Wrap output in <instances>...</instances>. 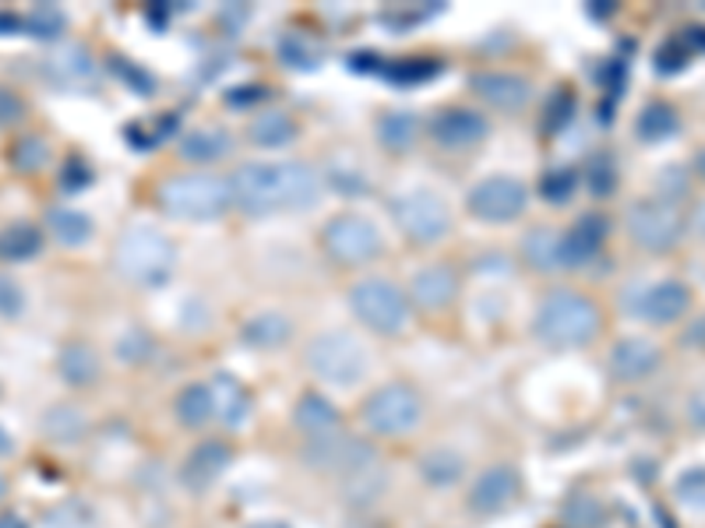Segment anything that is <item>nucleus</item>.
<instances>
[{
    "mask_svg": "<svg viewBox=\"0 0 705 528\" xmlns=\"http://www.w3.org/2000/svg\"><path fill=\"white\" fill-rule=\"evenodd\" d=\"M92 75H96V64L81 46H67L46 60V78L57 81L60 89H78V85H86Z\"/></svg>",
    "mask_w": 705,
    "mask_h": 528,
    "instance_id": "aec40b11",
    "label": "nucleus"
},
{
    "mask_svg": "<svg viewBox=\"0 0 705 528\" xmlns=\"http://www.w3.org/2000/svg\"><path fill=\"white\" fill-rule=\"evenodd\" d=\"M226 462H230V448L220 445V440H209V445H201L188 454V462H183V480H188L194 490H201L226 469Z\"/></svg>",
    "mask_w": 705,
    "mask_h": 528,
    "instance_id": "4be33fe9",
    "label": "nucleus"
},
{
    "mask_svg": "<svg viewBox=\"0 0 705 528\" xmlns=\"http://www.w3.org/2000/svg\"><path fill=\"white\" fill-rule=\"evenodd\" d=\"M46 229L64 247H81L92 240V218L78 209H54L46 215Z\"/></svg>",
    "mask_w": 705,
    "mask_h": 528,
    "instance_id": "b1692460",
    "label": "nucleus"
},
{
    "mask_svg": "<svg viewBox=\"0 0 705 528\" xmlns=\"http://www.w3.org/2000/svg\"><path fill=\"white\" fill-rule=\"evenodd\" d=\"M0 528H29V525H25V518L14 515V510H4V515H0Z\"/></svg>",
    "mask_w": 705,
    "mask_h": 528,
    "instance_id": "09e8293b",
    "label": "nucleus"
},
{
    "mask_svg": "<svg viewBox=\"0 0 705 528\" xmlns=\"http://www.w3.org/2000/svg\"><path fill=\"white\" fill-rule=\"evenodd\" d=\"M212 408H215V419H223L226 427H240L250 413V402H247V391L240 387V381H233L230 373H220L212 384Z\"/></svg>",
    "mask_w": 705,
    "mask_h": 528,
    "instance_id": "412c9836",
    "label": "nucleus"
},
{
    "mask_svg": "<svg viewBox=\"0 0 705 528\" xmlns=\"http://www.w3.org/2000/svg\"><path fill=\"white\" fill-rule=\"evenodd\" d=\"M14 451V440H11V434L0 427V458H8Z\"/></svg>",
    "mask_w": 705,
    "mask_h": 528,
    "instance_id": "8fccbe9b",
    "label": "nucleus"
},
{
    "mask_svg": "<svg viewBox=\"0 0 705 528\" xmlns=\"http://www.w3.org/2000/svg\"><path fill=\"white\" fill-rule=\"evenodd\" d=\"M459 293V279L448 265H427L424 271H416L413 279V300L427 311H441Z\"/></svg>",
    "mask_w": 705,
    "mask_h": 528,
    "instance_id": "f3484780",
    "label": "nucleus"
},
{
    "mask_svg": "<svg viewBox=\"0 0 705 528\" xmlns=\"http://www.w3.org/2000/svg\"><path fill=\"white\" fill-rule=\"evenodd\" d=\"M684 346H705V321H698V325L684 335Z\"/></svg>",
    "mask_w": 705,
    "mask_h": 528,
    "instance_id": "de8ad7c7",
    "label": "nucleus"
},
{
    "mask_svg": "<svg viewBox=\"0 0 705 528\" xmlns=\"http://www.w3.org/2000/svg\"><path fill=\"white\" fill-rule=\"evenodd\" d=\"M322 240H325V250L332 254V258L343 261V265H363L381 250L378 229L360 215H335L325 226Z\"/></svg>",
    "mask_w": 705,
    "mask_h": 528,
    "instance_id": "9d476101",
    "label": "nucleus"
},
{
    "mask_svg": "<svg viewBox=\"0 0 705 528\" xmlns=\"http://www.w3.org/2000/svg\"><path fill=\"white\" fill-rule=\"evenodd\" d=\"M163 209L177 215V218H220L230 204V183L209 173H194V177H174L163 183L159 191Z\"/></svg>",
    "mask_w": 705,
    "mask_h": 528,
    "instance_id": "20e7f679",
    "label": "nucleus"
},
{
    "mask_svg": "<svg viewBox=\"0 0 705 528\" xmlns=\"http://www.w3.org/2000/svg\"><path fill=\"white\" fill-rule=\"evenodd\" d=\"M233 204L244 212L261 215L276 209H311L322 194V180L307 162H247L230 180Z\"/></svg>",
    "mask_w": 705,
    "mask_h": 528,
    "instance_id": "f257e3e1",
    "label": "nucleus"
},
{
    "mask_svg": "<svg viewBox=\"0 0 705 528\" xmlns=\"http://www.w3.org/2000/svg\"><path fill=\"white\" fill-rule=\"evenodd\" d=\"M60 378L67 384H92L99 378V356L86 342H71L60 352Z\"/></svg>",
    "mask_w": 705,
    "mask_h": 528,
    "instance_id": "a878e982",
    "label": "nucleus"
},
{
    "mask_svg": "<svg viewBox=\"0 0 705 528\" xmlns=\"http://www.w3.org/2000/svg\"><path fill=\"white\" fill-rule=\"evenodd\" d=\"M293 121L287 113H261L255 124H250V138H255V145L261 148H282V145H290L293 142Z\"/></svg>",
    "mask_w": 705,
    "mask_h": 528,
    "instance_id": "c756f323",
    "label": "nucleus"
},
{
    "mask_svg": "<svg viewBox=\"0 0 705 528\" xmlns=\"http://www.w3.org/2000/svg\"><path fill=\"white\" fill-rule=\"evenodd\" d=\"M536 332L550 346H585L600 332V311L582 293H550L536 311Z\"/></svg>",
    "mask_w": 705,
    "mask_h": 528,
    "instance_id": "7ed1b4c3",
    "label": "nucleus"
},
{
    "mask_svg": "<svg viewBox=\"0 0 705 528\" xmlns=\"http://www.w3.org/2000/svg\"><path fill=\"white\" fill-rule=\"evenodd\" d=\"M575 173L572 169H553V173L544 180V194L550 198V201H568V194L575 191Z\"/></svg>",
    "mask_w": 705,
    "mask_h": 528,
    "instance_id": "4c0bfd02",
    "label": "nucleus"
},
{
    "mask_svg": "<svg viewBox=\"0 0 705 528\" xmlns=\"http://www.w3.org/2000/svg\"><path fill=\"white\" fill-rule=\"evenodd\" d=\"M590 183H593V194H611L614 191V166H611V159H596L593 162Z\"/></svg>",
    "mask_w": 705,
    "mask_h": 528,
    "instance_id": "a19ab883",
    "label": "nucleus"
},
{
    "mask_svg": "<svg viewBox=\"0 0 705 528\" xmlns=\"http://www.w3.org/2000/svg\"><path fill=\"white\" fill-rule=\"evenodd\" d=\"M416 134H419V124H416L413 113H389V116H384V121L378 124V138H381L384 145H389L392 151L413 148Z\"/></svg>",
    "mask_w": 705,
    "mask_h": 528,
    "instance_id": "2f4dec72",
    "label": "nucleus"
},
{
    "mask_svg": "<svg viewBox=\"0 0 705 528\" xmlns=\"http://www.w3.org/2000/svg\"><path fill=\"white\" fill-rule=\"evenodd\" d=\"M43 247V233L32 223H11L0 229V261H29Z\"/></svg>",
    "mask_w": 705,
    "mask_h": 528,
    "instance_id": "393cba45",
    "label": "nucleus"
},
{
    "mask_svg": "<svg viewBox=\"0 0 705 528\" xmlns=\"http://www.w3.org/2000/svg\"><path fill=\"white\" fill-rule=\"evenodd\" d=\"M419 469L430 486H451L462 475V458L456 451H430Z\"/></svg>",
    "mask_w": 705,
    "mask_h": 528,
    "instance_id": "473e14b6",
    "label": "nucleus"
},
{
    "mask_svg": "<svg viewBox=\"0 0 705 528\" xmlns=\"http://www.w3.org/2000/svg\"><path fill=\"white\" fill-rule=\"evenodd\" d=\"M307 363H311V370L317 373V378L328 381V384H352V381L363 378L367 356L349 335L328 332V335H317L311 342Z\"/></svg>",
    "mask_w": 705,
    "mask_h": 528,
    "instance_id": "0eeeda50",
    "label": "nucleus"
},
{
    "mask_svg": "<svg viewBox=\"0 0 705 528\" xmlns=\"http://www.w3.org/2000/svg\"><path fill=\"white\" fill-rule=\"evenodd\" d=\"M419 419H424V405H419L416 391L406 384H384L363 405V423L371 427V434L381 437L413 434Z\"/></svg>",
    "mask_w": 705,
    "mask_h": 528,
    "instance_id": "39448f33",
    "label": "nucleus"
},
{
    "mask_svg": "<svg viewBox=\"0 0 705 528\" xmlns=\"http://www.w3.org/2000/svg\"><path fill=\"white\" fill-rule=\"evenodd\" d=\"M244 335H247V342H255V346H279V342H287L290 321L279 314H258L255 321H247Z\"/></svg>",
    "mask_w": 705,
    "mask_h": 528,
    "instance_id": "72a5a7b5",
    "label": "nucleus"
},
{
    "mask_svg": "<svg viewBox=\"0 0 705 528\" xmlns=\"http://www.w3.org/2000/svg\"><path fill=\"white\" fill-rule=\"evenodd\" d=\"M230 151V134L223 127H198L191 134H183L180 156L191 162H215Z\"/></svg>",
    "mask_w": 705,
    "mask_h": 528,
    "instance_id": "5701e85b",
    "label": "nucleus"
},
{
    "mask_svg": "<svg viewBox=\"0 0 705 528\" xmlns=\"http://www.w3.org/2000/svg\"><path fill=\"white\" fill-rule=\"evenodd\" d=\"M526 261L540 271H550V268H564L561 265V233L553 229H533L526 236Z\"/></svg>",
    "mask_w": 705,
    "mask_h": 528,
    "instance_id": "7c9ffc66",
    "label": "nucleus"
},
{
    "mask_svg": "<svg viewBox=\"0 0 705 528\" xmlns=\"http://www.w3.org/2000/svg\"><path fill=\"white\" fill-rule=\"evenodd\" d=\"M695 169H698V177L705 180V148L698 151V159H695Z\"/></svg>",
    "mask_w": 705,
    "mask_h": 528,
    "instance_id": "3c124183",
    "label": "nucleus"
},
{
    "mask_svg": "<svg viewBox=\"0 0 705 528\" xmlns=\"http://www.w3.org/2000/svg\"><path fill=\"white\" fill-rule=\"evenodd\" d=\"M113 265L134 285H163L177 265V250L163 233L138 226L116 240Z\"/></svg>",
    "mask_w": 705,
    "mask_h": 528,
    "instance_id": "f03ea898",
    "label": "nucleus"
},
{
    "mask_svg": "<svg viewBox=\"0 0 705 528\" xmlns=\"http://www.w3.org/2000/svg\"><path fill=\"white\" fill-rule=\"evenodd\" d=\"M434 71H438V64H402V67H389V78L413 81V78H430Z\"/></svg>",
    "mask_w": 705,
    "mask_h": 528,
    "instance_id": "c03bdc74",
    "label": "nucleus"
},
{
    "mask_svg": "<svg viewBox=\"0 0 705 528\" xmlns=\"http://www.w3.org/2000/svg\"><path fill=\"white\" fill-rule=\"evenodd\" d=\"M660 367V349L649 338H620L611 352V370L617 381H642Z\"/></svg>",
    "mask_w": 705,
    "mask_h": 528,
    "instance_id": "dca6fc26",
    "label": "nucleus"
},
{
    "mask_svg": "<svg viewBox=\"0 0 705 528\" xmlns=\"http://www.w3.org/2000/svg\"><path fill=\"white\" fill-rule=\"evenodd\" d=\"M687 419H692L695 427H702V430H705V387H702V391H695L692 402H687Z\"/></svg>",
    "mask_w": 705,
    "mask_h": 528,
    "instance_id": "a18cd8bd",
    "label": "nucleus"
},
{
    "mask_svg": "<svg viewBox=\"0 0 705 528\" xmlns=\"http://www.w3.org/2000/svg\"><path fill=\"white\" fill-rule=\"evenodd\" d=\"M678 493H681V501H692V504L705 501V469L687 472L681 480V486H678Z\"/></svg>",
    "mask_w": 705,
    "mask_h": 528,
    "instance_id": "ea45409f",
    "label": "nucleus"
},
{
    "mask_svg": "<svg viewBox=\"0 0 705 528\" xmlns=\"http://www.w3.org/2000/svg\"><path fill=\"white\" fill-rule=\"evenodd\" d=\"M486 134V121L473 110H445L434 116V142L441 148H451V151H462V148H473L483 142Z\"/></svg>",
    "mask_w": 705,
    "mask_h": 528,
    "instance_id": "4468645a",
    "label": "nucleus"
},
{
    "mask_svg": "<svg viewBox=\"0 0 705 528\" xmlns=\"http://www.w3.org/2000/svg\"><path fill=\"white\" fill-rule=\"evenodd\" d=\"M89 180H92V177H89L86 166H78V162L71 166V162H67V169H64V187H71V191H75V187L89 183Z\"/></svg>",
    "mask_w": 705,
    "mask_h": 528,
    "instance_id": "49530a36",
    "label": "nucleus"
},
{
    "mask_svg": "<svg viewBox=\"0 0 705 528\" xmlns=\"http://www.w3.org/2000/svg\"><path fill=\"white\" fill-rule=\"evenodd\" d=\"M695 226H698V229L705 233V204H702V209H698V215H695Z\"/></svg>",
    "mask_w": 705,
    "mask_h": 528,
    "instance_id": "603ef678",
    "label": "nucleus"
},
{
    "mask_svg": "<svg viewBox=\"0 0 705 528\" xmlns=\"http://www.w3.org/2000/svg\"><path fill=\"white\" fill-rule=\"evenodd\" d=\"M86 416H81V408L75 405H57L49 408L46 419H43V430L49 440H57V445H78L81 437H86Z\"/></svg>",
    "mask_w": 705,
    "mask_h": 528,
    "instance_id": "cd10ccee",
    "label": "nucleus"
},
{
    "mask_svg": "<svg viewBox=\"0 0 705 528\" xmlns=\"http://www.w3.org/2000/svg\"><path fill=\"white\" fill-rule=\"evenodd\" d=\"M22 314V289L14 279H0V317Z\"/></svg>",
    "mask_w": 705,
    "mask_h": 528,
    "instance_id": "58836bf2",
    "label": "nucleus"
},
{
    "mask_svg": "<svg viewBox=\"0 0 705 528\" xmlns=\"http://www.w3.org/2000/svg\"><path fill=\"white\" fill-rule=\"evenodd\" d=\"M473 89L491 102L497 110H518L523 102L529 99V85L518 78V75H505V71H494V75H477L473 78Z\"/></svg>",
    "mask_w": 705,
    "mask_h": 528,
    "instance_id": "a211bd4d",
    "label": "nucleus"
},
{
    "mask_svg": "<svg viewBox=\"0 0 705 528\" xmlns=\"http://www.w3.org/2000/svg\"><path fill=\"white\" fill-rule=\"evenodd\" d=\"M4 490H8V486H4V475H0V497H4Z\"/></svg>",
    "mask_w": 705,
    "mask_h": 528,
    "instance_id": "5fc2aeb1",
    "label": "nucleus"
},
{
    "mask_svg": "<svg viewBox=\"0 0 705 528\" xmlns=\"http://www.w3.org/2000/svg\"><path fill=\"white\" fill-rule=\"evenodd\" d=\"M635 131H639L642 142H663V138H670V134L678 131L674 106H667V102H649V106L639 113V121H635Z\"/></svg>",
    "mask_w": 705,
    "mask_h": 528,
    "instance_id": "c85d7f7f",
    "label": "nucleus"
},
{
    "mask_svg": "<svg viewBox=\"0 0 705 528\" xmlns=\"http://www.w3.org/2000/svg\"><path fill=\"white\" fill-rule=\"evenodd\" d=\"M628 233L631 240L646 250H670L684 233V223L674 209V201L646 198L628 212Z\"/></svg>",
    "mask_w": 705,
    "mask_h": 528,
    "instance_id": "1a4fd4ad",
    "label": "nucleus"
},
{
    "mask_svg": "<svg viewBox=\"0 0 705 528\" xmlns=\"http://www.w3.org/2000/svg\"><path fill=\"white\" fill-rule=\"evenodd\" d=\"M684 60H687V54L678 46V43H670V46H663L660 54H657V71H681L684 67Z\"/></svg>",
    "mask_w": 705,
    "mask_h": 528,
    "instance_id": "37998d69",
    "label": "nucleus"
},
{
    "mask_svg": "<svg viewBox=\"0 0 705 528\" xmlns=\"http://www.w3.org/2000/svg\"><path fill=\"white\" fill-rule=\"evenodd\" d=\"M25 29L32 32V36H40V40H57L64 32V11L54 8V4L32 8L29 19H25Z\"/></svg>",
    "mask_w": 705,
    "mask_h": 528,
    "instance_id": "f704fd0d",
    "label": "nucleus"
},
{
    "mask_svg": "<svg viewBox=\"0 0 705 528\" xmlns=\"http://www.w3.org/2000/svg\"><path fill=\"white\" fill-rule=\"evenodd\" d=\"M349 303L363 325L378 335H395L406 328V321H410L406 296H402L392 282H381V279H367L360 285H352Z\"/></svg>",
    "mask_w": 705,
    "mask_h": 528,
    "instance_id": "423d86ee",
    "label": "nucleus"
},
{
    "mask_svg": "<svg viewBox=\"0 0 705 528\" xmlns=\"http://www.w3.org/2000/svg\"><path fill=\"white\" fill-rule=\"evenodd\" d=\"M518 497V472L512 465H491L477 475L473 490H469V504L480 515H494V510H505Z\"/></svg>",
    "mask_w": 705,
    "mask_h": 528,
    "instance_id": "ddd939ff",
    "label": "nucleus"
},
{
    "mask_svg": "<svg viewBox=\"0 0 705 528\" xmlns=\"http://www.w3.org/2000/svg\"><path fill=\"white\" fill-rule=\"evenodd\" d=\"M11 162L19 166V169H25V173H32V169L46 162V145L40 138H25L22 145H14Z\"/></svg>",
    "mask_w": 705,
    "mask_h": 528,
    "instance_id": "c9c22d12",
    "label": "nucleus"
},
{
    "mask_svg": "<svg viewBox=\"0 0 705 528\" xmlns=\"http://www.w3.org/2000/svg\"><path fill=\"white\" fill-rule=\"evenodd\" d=\"M392 215H395L399 229L416 244H434L451 229V215L445 209V201L438 194H430V191L399 194L392 201Z\"/></svg>",
    "mask_w": 705,
    "mask_h": 528,
    "instance_id": "6e6552de",
    "label": "nucleus"
},
{
    "mask_svg": "<svg viewBox=\"0 0 705 528\" xmlns=\"http://www.w3.org/2000/svg\"><path fill=\"white\" fill-rule=\"evenodd\" d=\"M174 413L177 419L183 423V427H205V423L215 416V408H212V387L209 384H191V387H183L177 402H174Z\"/></svg>",
    "mask_w": 705,
    "mask_h": 528,
    "instance_id": "bb28decb",
    "label": "nucleus"
},
{
    "mask_svg": "<svg viewBox=\"0 0 705 528\" xmlns=\"http://www.w3.org/2000/svg\"><path fill=\"white\" fill-rule=\"evenodd\" d=\"M687 306H692V293L681 282H657L628 293L631 317H646L649 325H674L687 314Z\"/></svg>",
    "mask_w": 705,
    "mask_h": 528,
    "instance_id": "9b49d317",
    "label": "nucleus"
},
{
    "mask_svg": "<svg viewBox=\"0 0 705 528\" xmlns=\"http://www.w3.org/2000/svg\"><path fill=\"white\" fill-rule=\"evenodd\" d=\"M526 209V187L512 177H491L473 187L469 194V212L483 223H508V218L523 215Z\"/></svg>",
    "mask_w": 705,
    "mask_h": 528,
    "instance_id": "f8f14e48",
    "label": "nucleus"
},
{
    "mask_svg": "<svg viewBox=\"0 0 705 528\" xmlns=\"http://www.w3.org/2000/svg\"><path fill=\"white\" fill-rule=\"evenodd\" d=\"M22 110H25V106H22V99L14 96L11 89H4V85H0V127L19 121Z\"/></svg>",
    "mask_w": 705,
    "mask_h": 528,
    "instance_id": "79ce46f5",
    "label": "nucleus"
},
{
    "mask_svg": "<svg viewBox=\"0 0 705 528\" xmlns=\"http://www.w3.org/2000/svg\"><path fill=\"white\" fill-rule=\"evenodd\" d=\"M250 528H287V525H279V521H258V525H250Z\"/></svg>",
    "mask_w": 705,
    "mask_h": 528,
    "instance_id": "864d4df0",
    "label": "nucleus"
},
{
    "mask_svg": "<svg viewBox=\"0 0 705 528\" xmlns=\"http://www.w3.org/2000/svg\"><path fill=\"white\" fill-rule=\"evenodd\" d=\"M148 352H153V342H148L142 332H131V335L121 338V342H116V356L127 360V363H142Z\"/></svg>",
    "mask_w": 705,
    "mask_h": 528,
    "instance_id": "e433bc0d",
    "label": "nucleus"
},
{
    "mask_svg": "<svg viewBox=\"0 0 705 528\" xmlns=\"http://www.w3.org/2000/svg\"><path fill=\"white\" fill-rule=\"evenodd\" d=\"M603 240H607V218L603 215H582L572 226V233L561 236V265L564 268H582L590 265Z\"/></svg>",
    "mask_w": 705,
    "mask_h": 528,
    "instance_id": "2eb2a0df",
    "label": "nucleus"
},
{
    "mask_svg": "<svg viewBox=\"0 0 705 528\" xmlns=\"http://www.w3.org/2000/svg\"><path fill=\"white\" fill-rule=\"evenodd\" d=\"M293 419H296V427L304 430L307 437H314V440H325L332 434H339V408H335L322 395H304V398H300Z\"/></svg>",
    "mask_w": 705,
    "mask_h": 528,
    "instance_id": "6ab92c4d",
    "label": "nucleus"
}]
</instances>
